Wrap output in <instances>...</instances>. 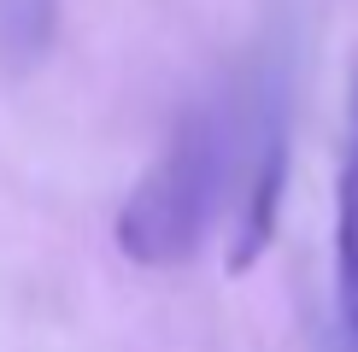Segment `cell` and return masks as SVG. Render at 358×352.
I'll use <instances>...</instances> for the list:
<instances>
[{
  "mask_svg": "<svg viewBox=\"0 0 358 352\" xmlns=\"http://www.w3.org/2000/svg\"><path fill=\"white\" fill-rule=\"evenodd\" d=\"M335 276H341V311L358 352V77L347 106V147H341V194H335Z\"/></svg>",
  "mask_w": 358,
  "mask_h": 352,
  "instance_id": "3957f363",
  "label": "cell"
},
{
  "mask_svg": "<svg viewBox=\"0 0 358 352\" xmlns=\"http://www.w3.org/2000/svg\"><path fill=\"white\" fill-rule=\"evenodd\" d=\"M235 135H241V124H235L229 100L188 106L171 147L141 170V182L129 188L124 212H117V253L129 264L171 270L200 253L235 170Z\"/></svg>",
  "mask_w": 358,
  "mask_h": 352,
  "instance_id": "6da1fadb",
  "label": "cell"
},
{
  "mask_svg": "<svg viewBox=\"0 0 358 352\" xmlns=\"http://www.w3.org/2000/svg\"><path fill=\"white\" fill-rule=\"evenodd\" d=\"M241 153V194H235V235H229V276L252 270L276 235L282 182H288V124H282V88L271 82L247 106V135H235Z\"/></svg>",
  "mask_w": 358,
  "mask_h": 352,
  "instance_id": "7a4b0ae2",
  "label": "cell"
}]
</instances>
